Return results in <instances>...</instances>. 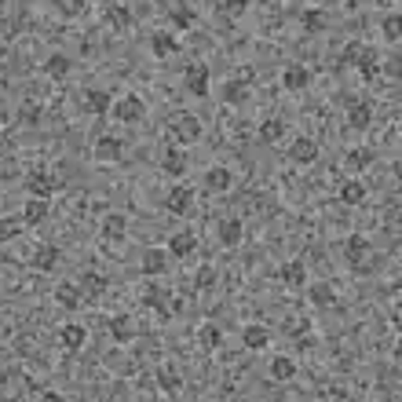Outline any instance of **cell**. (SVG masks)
I'll use <instances>...</instances> for the list:
<instances>
[{"label": "cell", "mask_w": 402, "mask_h": 402, "mask_svg": "<svg viewBox=\"0 0 402 402\" xmlns=\"http://www.w3.org/2000/svg\"><path fill=\"white\" fill-rule=\"evenodd\" d=\"M344 62L358 66L366 81H377V77H381V51H373V48H362V44L347 48V59H344Z\"/></svg>", "instance_id": "1"}, {"label": "cell", "mask_w": 402, "mask_h": 402, "mask_svg": "<svg viewBox=\"0 0 402 402\" xmlns=\"http://www.w3.org/2000/svg\"><path fill=\"white\" fill-rule=\"evenodd\" d=\"M59 183L62 179L51 172V168H33L30 172V179H26V190H30V198H37V201H48L51 194L59 190Z\"/></svg>", "instance_id": "2"}, {"label": "cell", "mask_w": 402, "mask_h": 402, "mask_svg": "<svg viewBox=\"0 0 402 402\" xmlns=\"http://www.w3.org/2000/svg\"><path fill=\"white\" fill-rule=\"evenodd\" d=\"M344 256H347V264H351L355 271H362V275H366V271H373V245H369V238H362V235H351L347 238V245H344Z\"/></svg>", "instance_id": "3"}, {"label": "cell", "mask_w": 402, "mask_h": 402, "mask_svg": "<svg viewBox=\"0 0 402 402\" xmlns=\"http://www.w3.org/2000/svg\"><path fill=\"white\" fill-rule=\"evenodd\" d=\"M143 304L154 307L161 318H168V315H176V311H179V300L165 289V285H147V293H143Z\"/></svg>", "instance_id": "4"}, {"label": "cell", "mask_w": 402, "mask_h": 402, "mask_svg": "<svg viewBox=\"0 0 402 402\" xmlns=\"http://www.w3.org/2000/svg\"><path fill=\"white\" fill-rule=\"evenodd\" d=\"M168 132H172L176 143L190 147V143H198V139H201V121L194 118V113H176V121L168 125Z\"/></svg>", "instance_id": "5"}, {"label": "cell", "mask_w": 402, "mask_h": 402, "mask_svg": "<svg viewBox=\"0 0 402 402\" xmlns=\"http://www.w3.org/2000/svg\"><path fill=\"white\" fill-rule=\"evenodd\" d=\"M183 84L194 99H205L209 95V66H205V62H190L183 70Z\"/></svg>", "instance_id": "6"}, {"label": "cell", "mask_w": 402, "mask_h": 402, "mask_svg": "<svg viewBox=\"0 0 402 402\" xmlns=\"http://www.w3.org/2000/svg\"><path fill=\"white\" fill-rule=\"evenodd\" d=\"M110 113L118 121H125V125H136V121H143V113H147V107H143V99L139 95H125V99H118L110 107Z\"/></svg>", "instance_id": "7"}, {"label": "cell", "mask_w": 402, "mask_h": 402, "mask_svg": "<svg viewBox=\"0 0 402 402\" xmlns=\"http://www.w3.org/2000/svg\"><path fill=\"white\" fill-rule=\"evenodd\" d=\"M347 125H351L355 132H366V128L373 125V102H369V99L347 102Z\"/></svg>", "instance_id": "8"}, {"label": "cell", "mask_w": 402, "mask_h": 402, "mask_svg": "<svg viewBox=\"0 0 402 402\" xmlns=\"http://www.w3.org/2000/svg\"><path fill=\"white\" fill-rule=\"evenodd\" d=\"M165 209L176 212V216H187L194 209V190L190 187H172V190H168V198H165Z\"/></svg>", "instance_id": "9"}, {"label": "cell", "mask_w": 402, "mask_h": 402, "mask_svg": "<svg viewBox=\"0 0 402 402\" xmlns=\"http://www.w3.org/2000/svg\"><path fill=\"white\" fill-rule=\"evenodd\" d=\"M59 344L66 347V351H81V347L88 344V329L77 326V322H66V326L59 329Z\"/></svg>", "instance_id": "10"}, {"label": "cell", "mask_w": 402, "mask_h": 402, "mask_svg": "<svg viewBox=\"0 0 402 402\" xmlns=\"http://www.w3.org/2000/svg\"><path fill=\"white\" fill-rule=\"evenodd\" d=\"M55 300H59V307L77 311L84 304V293H81V285H73V282H59L55 285Z\"/></svg>", "instance_id": "11"}, {"label": "cell", "mask_w": 402, "mask_h": 402, "mask_svg": "<svg viewBox=\"0 0 402 402\" xmlns=\"http://www.w3.org/2000/svg\"><path fill=\"white\" fill-rule=\"evenodd\" d=\"M194 249H198V238L190 235V230H179V235H172L168 238V256H176V260H183V256H190Z\"/></svg>", "instance_id": "12"}, {"label": "cell", "mask_w": 402, "mask_h": 402, "mask_svg": "<svg viewBox=\"0 0 402 402\" xmlns=\"http://www.w3.org/2000/svg\"><path fill=\"white\" fill-rule=\"evenodd\" d=\"M30 264L37 267V271H55L59 267V245H37V253L30 256Z\"/></svg>", "instance_id": "13"}, {"label": "cell", "mask_w": 402, "mask_h": 402, "mask_svg": "<svg viewBox=\"0 0 402 402\" xmlns=\"http://www.w3.org/2000/svg\"><path fill=\"white\" fill-rule=\"evenodd\" d=\"M289 158H293V161H300V165H311V161L318 158V143H315V139H307V136L293 139V147H289Z\"/></svg>", "instance_id": "14"}, {"label": "cell", "mask_w": 402, "mask_h": 402, "mask_svg": "<svg viewBox=\"0 0 402 402\" xmlns=\"http://www.w3.org/2000/svg\"><path fill=\"white\" fill-rule=\"evenodd\" d=\"M168 271V253L165 249H147V256H143V275L158 278Z\"/></svg>", "instance_id": "15"}, {"label": "cell", "mask_w": 402, "mask_h": 402, "mask_svg": "<svg viewBox=\"0 0 402 402\" xmlns=\"http://www.w3.org/2000/svg\"><path fill=\"white\" fill-rule=\"evenodd\" d=\"M230 183H235V172H230V168H209V172H205V190L223 194V190H230Z\"/></svg>", "instance_id": "16"}, {"label": "cell", "mask_w": 402, "mask_h": 402, "mask_svg": "<svg viewBox=\"0 0 402 402\" xmlns=\"http://www.w3.org/2000/svg\"><path fill=\"white\" fill-rule=\"evenodd\" d=\"M150 51H154V55H158V59H168V55H172V51H179V44H176V33L158 30V33L150 37Z\"/></svg>", "instance_id": "17"}, {"label": "cell", "mask_w": 402, "mask_h": 402, "mask_svg": "<svg viewBox=\"0 0 402 402\" xmlns=\"http://www.w3.org/2000/svg\"><path fill=\"white\" fill-rule=\"evenodd\" d=\"M121 154H125V143H121V139L99 136V143H95V158H99V161H118Z\"/></svg>", "instance_id": "18"}, {"label": "cell", "mask_w": 402, "mask_h": 402, "mask_svg": "<svg viewBox=\"0 0 402 402\" xmlns=\"http://www.w3.org/2000/svg\"><path fill=\"white\" fill-rule=\"evenodd\" d=\"M161 172H168V176H183V172H187V154H183V150H176V147H168V150H165V158H161Z\"/></svg>", "instance_id": "19"}, {"label": "cell", "mask_w": 402, "mask_h": 402, "mask_svg": "<svg viewBox=\"0 0 402 402\" xmlns=\"http://www.w3.org/2000/svg\"><path fill=\"white\" fill-rule=\"evenodd\" d=\"M168 15H172L176 30H194V22H198V11L190 4H168Z\"/></svg>", "instance_id": "20"}, {"label": "cell", "mask_w": 402, "mask_h": 402, "mask_svg": "<svg viewBox=\"0 0 402 402\" xmlns=\"http://www.w3.org/2000/svg\"><path fill=\"white\" fill-rule=\"evenodd\" d=\"M344 205H362L366 201V183L362 179H347V183H340V194H336Z\"/></svg>", "instance_id": "21"}, {"label": "cell", "mask_w": 402, "mask_h": 402, "mask_svg": "<svg viewBox=\"0 0 402 402\" xmlns=\"http://www.w3.org/2000/svg\"><path fill=\"white\" fill-rule=\"evenodd\" d=\"M48 201H37V198H30V201H26V209H22V223L26 227H37V223H44V219H48Z\"/></svg>", "instance_id": "22"}, {"label": "cell", "mask_w": 402, "mask_h": 402, "mask_svg": "<svg viewBox=\"0 0 402 402\" xmlns=\"http://www.w3.org/2000/svg\"><path fill=\"white\" fill-rule=\"evenodd\" d=\"M307 81H311L307 66H285V73H282V84L289 88V92H304Z\"/></svg>", "instance_id": "23"}, {"label": "cell", "mask_w": 402, "mask_h": 402, "mask_svg": "<svg viewBox=\"0 0 402 402\" xmlns=\"http://www.w3.org/2000/svg\"><path fill=\"white\" fill-rule=\"evenodd\" d=\"M278 278H282L285 285H293V289H296V285H304V282H307V271H304L300 260H289V264H282Z\"/></svg>", "instance_id": "24"}, {"label": "cell", "mask_w": 402, "mask_h": 402, "mask_svg": "<svg viewBox=\"0 0 402 402\" xmlns=\"http://www.w3.org/2000/svg\"><path fill=\"white\" fill-rule=\"evenodd\" d=\"M158 387H161L165 395H176L179 387H183V377L176 373V366H161L158 369Z\"/></svg>", "instance_id": "25"}, {"label": "cell", "mask_w": 402, "mask_h": 402, "mask_svg": "<svg viewBox=\"0 0 402 402\" xmlns=\"http://www.w3.org/2000/svg\"><path fill=\"white\" fill-rule=\"evenodd\" d=\"M307 296H311V304H315V307H333V304H336V293H333V285H329V282L311 285Z\"/></svg>", "instance_id": "26"}, {"label": "cell", "mask_w": 402, "mask_h": 402, "mask_svg": "<svg viewBox=\"0 0 402 402\" xmlns=\"http://www.w3.org/2000/svg\"><path fill=\"white\" fill-rule=\"evenodd\" d=\"M216 235H219V241H223L227 249H235V245L241 241V219H223Z\"/></svg>", "instance_id": "27"}, {"label": "cell", "mask_w": 402, "mask_h": 402, "mask_svg": "<svg viewBox=\"0 0 402 402\" xmlns=\"http://www.w3.org/2000/svg\"><path fill=\"white\" fill-rule=\"evenodd\" d=\"M84 107H88V113H107L113 107V99H110V92L92 88V92H84Z\"/></svg>", "instance_id": "28"}, {"label": "cell", "mask_w": 402, "mask_h": 402, "mask_svg": "<svg viewBox=\"0 0 402 402\" xmlns=\"http://www.w3.org/2000/svg\"><path fill=\"white\" fill-rule=\"evenodd\" d=\"M125 227H128V219H125L121 212H113V216L102 219V238H110V241L118 238V241H121V238H125Z\"/></svg>", "instance_id": "29"}, {"label": "cell", "mask_w": 402, "mask_h": 402, "mask_svg": "<svg viewBox=\"0 0 402 402\" xmlns=\"http://www.w3.org/2000/svg\"><path fill=\"white\" fill-rule=\"evenodd\" d=\"M110 336H113L118 344H128V340H132V318H128V315L110 318Z\"/></svg>", "instance_id": "30"}, {"label": "cell", "mask_w": 402, "mask_h": 402, "mask_svg": "<svg viewBox=\"0 0 402 402\" xmlns=\"http://www.w3.org/2000/svg\"><path fill=\"white\" fill-rule=\"evenodd\" d=\"M373 158H377V154H373L369 147H355V150L344 154V165L347 168H366V165H373Z\"/></svg>", "instance_id": "31"}, {"label": "cell", "mask_w": 402, "mask_h": 402, "mask_svg": "<svg viewBox=\"0 0 402 402\" xmlns=\"http://www.w3.org/2000/svg\"><path fill=\"white\" fill-rule=\"evenodd\" d=\"M241 340H245V347H249V351H260V347H267V329H264V326H245Z\"/></svg>", "instance_id": "32"}, {"label": "cell", "mask_w": 402, "mask_h": 402, "mask_svg": "<svg viewBox=\"0 0 402 402\" xmlns=\"http://www.w3.org/2000/svg\"><path fill=\"white\" fill-rule=\"evenodd\" d=\"M293 373H296V366H293V358H285V355H278L275 362H271V377H275L278 384H285V381H293Z\"/></svg>", "instance_id": "33"}, {"label": "cell", "mask_w": 402, "mask_h": 402, "mask_svg": "<svg viewBox=\"0 0 402 402\" xmlns=\"http://www.w3.org/2000/svg\"><path fill=\"white\" fill-rule=\"evenodd\" d=\"M22 216H4L0 219V241H15L19 235H22Z\"/></svg>", "instance_id": "34"}, {"label": "cell", "mask_w": 402, "mask_h": 402, "mask_svg": "<svg viewBox=\"0 0 402 402\" xmlns=\"http://www.w3.org/2000/svg\"><path fill=\"white\" fill-rule=\"evenodd\" d=\"M81 293H88V296L107 293V278H102V275H95V271H84V278H81Z\"/></svg>", "instance_id": "35"}, {"label": "cell", "mask_w": 402, "mask_h": 402, "mask_svg": "<svg viewBox=\"0 0 402 402\" xmlns=\"http://www.w3.org/2000/svg\"><path fill=\"white\" fill-rule=\"evenodd\" d=\"M44 73H48V77H55V81H59V77H66V73H70V59H66V55H48Z\"/></svg>", "instance_id": "36"}, {"label": "cell", "mask_w": 402, "mask_h": 402, "mask_svg": "<svg viewBox=\"0 0 402 402\" xmlns=\"http://www.w3.org/2000/svg\"><path fill=\"white\" fill-rule=\"evenodd\" d=\"M107 19L118 26V30H125V26H132V11H128L125 4H110L107 8Z\"/></svg>", "instance_id": "37"}, {"label": "cell", "mask_w": 402, "mask_h": 402, "mask_svg": "<svg viewBox=\"0 0 402 402\" xmlns=\"http://www.w3.org/2000/svg\"><path fill=\"white\" fill-rule=\"evenodd\" d=\"M282 132H285V125H282L278 118H267V121L260 125V139H264V143H278Z\"/></svg>", "instance_id": "38"}, {"label": "cell", "mask_w": 402, "mask_h": 402, "mask_svg": "<svg viewBox=\"0 0 402 402\" xmlns=\"http://www.w3.org/2000/svg\"><path fill=\"white\" fill-rule=\"evenodd\" d=\"M223 99L227 102H245V99H249V84H245V81H227Z\"/></svg>", "instance_id": "39"}, {"label": "cell", "mask_w": 402, "mask_h": 402, "mask_svg": "<svg viewBox=\"0 0 402 402\" xmlns=\"http://www.w3.org/2000/svg\"><path fill=\"white\" fill-rule=\"evenodd\" d=\"M304 30H307V33H322V30H326V15H322L318 8L304 11Z\"/></svg>", "instance_id": "40"}, {"label": "cell", "mask_w": 402, "mask_h": 402, "mask_svg": "<svg viewBox=\"0 0 402 402\" xmlns=\"http://www.w3.org/2000/svg\"><path fill=\"white\" fill-rule=\"evenodd\" d=\"M245 8H249L245 0H219V4H216V11H219V15H227V19H238Z\"/></svg>", "instance_id": "41"}, {"label": "cell", "mask_w": 402, "mask_h": 402, "mask_svg": "<svg viewBox=\"0 0 402 402\" xmlns=\"http://www.w3.org/2000/svg\"><path fill=\"white\" fill-rule=\"evenodd\" d=\"M198 340H201L205 347H219V329H216V326H201V329H198Z\"/></svg>", "instance_id": "42"}, {"label": "cell", "mask_w": 402, "mask_h": 402, "mask_svg": "<svg viewBox=\"0 0 402 402\" xmlns=\"http://www.w3.org/2000/svg\"><path fill=\"white\" fill-rule=\"evenodd\" d=\"M384 37H387L392 44H399V15H387V19H384Z\"/></svg>", "instance_id": "43"}, {"label": "cell", "mask_w": 402, "mask_h": 402, "mask_svg": "<svg viewBox=\"0 0 402 402\" xmlns=\"http://www.w3.org/2000/svg\"><path fill=\"white\" fill-rule=\"evenodd\" d=\"M212 282H216V271H212V267H201V271H198V289H209Z\"/></svg>", "instance_id": "44"}, {"label": "cell", "mask_w": 402, "mask_h": 402, "mask_svg": "<svg viewBox=\"0 0 402 402\" xmlns=\"http://www.w3.org/2000/svg\"><path fill=\"white\" fill-rule=\"evenodd\" d=\"M59 11H62V15H77V11H84V4H81V0H62Z\"/></svg>", "instance_id": "45"}, {"label": "cell", "mask_w": 402, "mask_h": 402, "mask_svg": "<svg viewBox=\"0 0 402 402\" xmlns=\"http://www.w3.org/2000/svg\"><path fill=\"white\" fill-rule=\"evenodd\" d=\"M304 329H307V322H304V318H293V322H285V333H289V336H293V333H304Z\"/></svg>", "instance_id": "46"}, {"label": "cell", "mask_w": 402, "mask_h": 402, "mask_svg": "<svg viewBox=\"0 0 402 402\" xmlns=\"http://www.w3.org/2000/svg\"><path fill=\"white\" fill-rule=\"evenodd\" d=\"M41 402H66V399H62L59 392H44V399H41Z\"/></svg>", "instance_id": "47"}, {"label": "cell", "mask_w": 402, "mask_h": 402, "mask_svg": "<svg viewBox=\"0 0 402 402\" xmlns=\"http://www.w3.org/2000/svg\"><path fill=\"white\" fill-rule=\"evenodd\" d=\"M4 384H8V373H0V392H4Z\"/></svg>", "instance_id": "48"}]
</instances>
